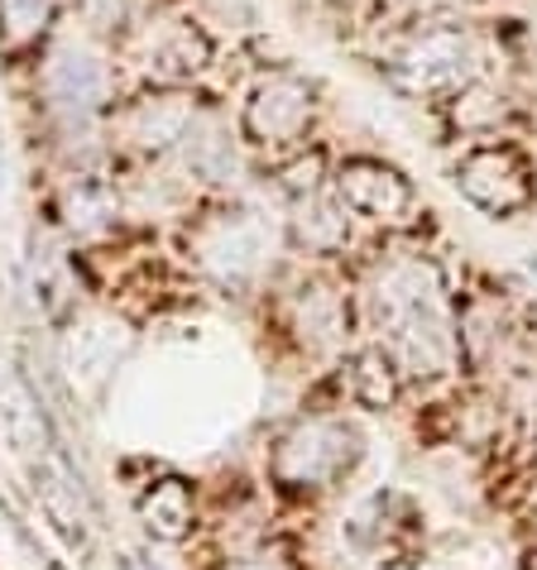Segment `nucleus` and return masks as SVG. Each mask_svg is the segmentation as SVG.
Returning <instances> with one entry per match:
<instances>
[{
	"label": "nucleus",
	"mask_w": 537,
	"mask_h": 570,
	"mask_svg": "<svg viewBox=\"0 0 537 570\" xmlns=\"http://www.w3.org/2000/svg\"><path fill=\"white\" fill-rule=\"evenodd\" d=\"M43 91H49V101L62 120H87L110 97V68L91 43L68 39L58 43L49 68H43Z\"/></svg>",
	"instance_id": "nucleus-6"
},
{
	"label": "nucleus",
	"mask_w": 537,
	"mask_h": 570,
	"mask_svg": "<svg viewBox=\"0 0 537 570\" xmlns=\"http://www.w3.org/2000/svg\"><path fill=\"white\" fill-rule=\"evenodd\" d=\"M297 326L312 331L318 341H336L341 331V297L322 288V283H312V288L297 293Z\"/></svg>",
	"instance_id": "nucleus-17"
},
{
	"label": "nucleus",
	"mask_w": 537,
	"mask_h": 570,
	"mask_svg": "<svg viewBox=\"0 0 537 570\" xmlns=\"http://www.w3.org/2000/svg\"><path fill=\"white\" fill-rule=\"evenodd\" d=\"M231 570H297L293 561H283V557H268V551H264V557H245V561H235Z\"/></svg>",
	"instance_id": "nucleus-20"
},
{
	"label": "nucleus",
	"mask_w": 537,
	"mask_h": 570,
	"mask_svg": "<svg viewBox=\"0 0 537 570\" xmlns=\"http://www.w3.org/2000/svg\"><path fill=\"white\" fill-rule=\"evenodd\" d=\"M336 202L360 220L389 226V220H403L413 212V183L393 164H384V158L355 154L336 168Z\"/></svg>",
	"instance_id": "nucleus-7"
},
{
	"label": "nucleus",
	"mask_w": 537,
	"mask_h": 570,
	"mask_svg": "<svg viewBox=\"0 0 537 570\" xmlns=\"http://www.w3.org/2000/svg\"><path fill=\"white\" fill-rule=\"evenodd\" d=\"M451 183H456V193H461L470 207L495 216V220H509V216L533 207V168H528V158L518 154L514 145H499V139L466 149L461 164H456V173H451Z\"/></svg>",
	"instance_id": "nucleus-4"
},
{
	"label": "nucleus",
	"mask_w": 537,
	"mask_h": 570,
	"mask_svg": "<svg viewBox=\"0 0 537 570\" xmlns=\"http://www.w3.org/2000/svg\"><path fill=\"white\" fill-rule=\"evenodd\" d=\"M197 120V110L178 91H159V97H139L130 110L120 116V135L135 149H173L183 145L187 125Z\"/></svg>",
	"instance_id": "nucleus-9"
},
{
	"label": "nucleus",
	"mask_w": 537,
	"mask_h": 570,
	"mask_svg": "<svg viewBox=\"0 0 537 570\" xmlns=\"http://www.w3.org/2000/svg\"><path fill=\"white\" fill-rule=\"evenodd\" d=\"M139 522H145V532L159 537V542H178V537L193 528V489L183 480H159L139 499Z\"/></svg>",
	"instance_id": "nucleus-13"
},
{
	"label": "nucleus",
	"mask_w": 537,
	"mask_h": 570,
	"mask_svg": "<svg viewBox=\"0 0 537 570\" xmlns=\"http://www.w3.org/2000/svg\"><path fill=\"white\" fill-rule=\"evenodd\" d=\"M399 6H408V10H432V6H441V0H399Z\"/></svg>",
	"instance_id": "nucleus-22"
},
{
	"label": "nucleus",
	"mask_w": 537,
	"mask_h": 570,
	"mask_svg": "<svg viewBox=\"0 0 537 570\" xmlns=\"http://www.w3.org/2000/svg\"><path fill=\"white\" fill-rule=\"evenodd\" d=\"M393 82L413 97H451L476 77V39L461 24H418L393 49Z\"/></svg>",
	"instance_id": "nucleus-3"
},
{
	"label": "nucleus",
	"mask_w": 537,
	"mask_h": 570,
	"mask_svg": "<svg viewBox=\"0 0 537 570\" xmlns=\"http://www.w3.org/2000/svg\"><path fill=\"white\" fill-rule=\"evenodd\" d=\"M62 0H0V49H29L58 20Z\"/></svg>",
	"instance_id": "nucleus-15"
},
{
	"label": "nucleus",
	"mask_w": 537,
	"mask_h": 570,
	"mask_svg": "<svg viewBox=\"0 0 537 570\" xmlns=\"http://www.w3.org/2000/svg\"><path fill=\"white\" fill-rule=\"evenodd\" d=\"M451 120L461 135H499L514 120V101L499 87L466 82L461 91H451Z\"/></svg>",
	"instance_id": "nucleus-14"
},
{
	"label": "nucleus",
	"mask_w": 537,
	"mask_h": 570,
	"mask_svg": "<svg viewBox=\"0 0 537 570\" xmlns=\"http://www.w3.org/2000/svg\"><path fill=\"white\" fill-rule=\"evenodd\" d=\"M293 226H297V240H303L307 249H336V245H345V207H341V202L331 207V202H322L318 193L297 197Z\"/></svg>",
	"instance_id": "nucleus-16"
},
{
	"label": "nucleus",
	"mask_w": 537,
	"mask_h": 570,
	"mask_svg": "<svg viewBox=\"0 0 537 570\" xmlns=\"http://www.w3.org/2000/svg\"><path fill=\"white\" fill-rule=\"evenodd\" d=\"M87 20L97 24V29L130 24V0H87Z\"/></svg>",
	"instance_id": "nucleus-19"
},
{
	"label": "nucleus",
	"mask_w": 537,
	"mask_h": 570,
	"mask_svg": "<svg viewBox=\"0 0 537 570\" xmlns=\"http://www.w3.org/2000/svg\"><path fill=\"white\" fill-rule=\"evenodd\" d=\"M312 110H318V91H312L307 77H297V72L260 77L255 91H250V101H245L250 145H264V149L297 145L312 125Z\"/></svg>",
	"instance_id": "nucleus-5"
},
{
	"label": "nucleus",
	"mask_w": 537,
	"mask_h": 570,
	"mask_svg": "<svg viewBox=\"0 0 537 570\" xmlns=\"http://www.w3.org/2000/svg\"><path fill=\"white\" fill-rule=\"evenodd\" d=\"M274 235L255 212H226L197 235V255L221 283H250L264 268Z\"/></svg>",
	"instance_id": "nucleus-8"
},
{
	"label": "nucleus",
	"mask_w": 537,
	"mask_h": 570,
	"mask_svg": "<svg viewBox=\"0 0 537 570\" xmlns=\"http://www.w3.org/2000/svg\"><path fill=\"white\" fill-rule=\"evenodd\" d=\"M120 566H125V570H159V566H154L149 557H139V551H125Z\"/></svg>",
	"instance_id": "nucleus-21"
},
{
	"label": "nucleus",
	"mask_w": 537,
	"mask_h": 570,
	"mask_svg": "<svg viewBox=\"0 0 537 570\" xmlns=\"http://www.w3.org/2000/svg\"><path fill=\"white\" fill-rule=\"evenodd\" d=\"M370 322L384 336V351L399 370L418 379H437L451 370L456 331L447 307V283L441 268L422 255L389 259L370 283Z\"/></svg>",
	"instance_id": "nucleus-1"
},
{
	"label": "nucleus",
	"mask_w": 537,
	"mask_h": 570,
	"mask_svg": "<svg viewBox=\"0 0 537 570\" xmlns=\"http://www.w3.org/2000/svg\"><path fill=\"white\" fill-rule=\"evenodd\" d=\"M62 220L77 230V235H97L116 220V187L97 173H82L62 187Z\"/></svg>",
	"instance_id": "nucleus-12"
},
{
	"label": "nucleus",
	"mask_w": 537,
	"mask_h": 570,
	"mask_svg": "<svg viewBox=\"0 0 537 570\" xmlns=\"http://www.w3.org/2000/svg\"><path fill=\"white\" fill-rule=\"evenodd\" d=\"M351 379H355V399L365 407L393 403V360H389V351H365L355 360Z\"/></svg>",
	"instance_id": "nucleus-18"
},
{
	"label": "nucleus",
	"mask_w": 537,
	"mask_h": 570,
	"mask_svg": "<svg viewBox=\"0 0 537 570\" xmlns=\"http://www.w3.org/2000/svg\"><path fill=\"white\" fill-rule=\"evenodd\" d=\"M360 432L341 417H307L279 436L268 470L283 489H326L360 461Z\"/></svg>",
	"instance_id": "nucleus-2"
},
{
	"label": "nucleus",
	"mask_w": 537,
	"mask_h": 570,
	"mask_svg": "<svg viewBox=\"0 0 537 570\" xmlns=\"http://www.w3.org/2000/svg\"><path fill=\"white\" fill-rule=\"evenodd\" d=\"M207 62H212V39L202 35L197 24L173 20V24H164V29H154V35H149L145 68L159 77V82H183V77H197Z\"/></svg>",
	"instance_id": "nucleus-11"
},
{
	"label": "nucleus",
	"mask_w": 537,
	"mask_h": 570,
	"mask_svg": "<svg viewBox=\"0 0 537 570\" xmlns=\"http://www.w3.org/2000/svg\"><path fill=\"white\" fill-rule=\"evenodd\" d=\"M183 168L202 183H235L241 178V145H235L231 125L216 116H197L183 135Z\"/></svg>",
	"instance_id": "nucleus-10"
}]
</instances>
